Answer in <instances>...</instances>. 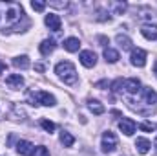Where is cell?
Returning a JSON list of instances; mask_svg holds the SVG:
<instances>
[{
	"instance_id": "obj_18",
	"label": "cell",
	"mask_w": 157,
	"mask_h": 156,
	"mask_svg": "<svg viewBox=\"0 0 157 156\" xmlns=\"http://www.w3.org/2000/svg\"><path fill=\"white\" fill-rule=\"evenodd\" d=\"M108 7L112 9V15H122L128 7L126 2H108Z\"/></svg>"
},
{
	"instance_id": "obj_10",
	"label": "cell",
	"mask_w": 157,
	"mask_h": 156,
	"mask_svg": "<svg viewBox=\"0 0 157 156\" xmlns=\"http://www.w3.org/2000/svg\"><path fill=\"white\" fill-rule=\"evenodd\" d=\"M6 84H7L9 88H13V90H18V88L24 86V77H22L20 74H11V76L6 77Z\"/></svg>"
},
{
	"instance_id": "obj_1",
	"label": "cell",
	"mask_w": 157,
	"mask_h": 156,
	"mask_svg": "<svg viewBox=\"0 0 157 156\" xmlns=\"http://www.w3.org/2000/svg\"><path fill=\"white\" fill-rule=\"evenodd\" d=\"M20 20H28L24 15V9L17 2H0V28L18 31Z\"/></svg>"
},
{
	"instance_id": "obj_20",
	"label": "cell",
	"mask_w": 157,
	"mask_h": 156,
	"mask_svg": "<svg viewBox=\"0 0 157 156\" xmlns=\"http://www.w3.org/2000/svg\"><path fill=\"white\" fill-rule=\"evenodd\" d=\"M143 90V96H144V101L148 103V105H154L157 99V94L154 92V88H141Z\"/></svg>"
},
{
	"instance_id": "obj_16",
	"label": "cell",
	"mask_w": 157,
	"mask_h": 156,
	"mask_svg": "<svg viewBox=\"0 0 157 156\" xmlns=\"http://www.w3.org/2000/svg\"><path fill=\"white\" fill-rule=\"evenodd\" d=\"M88 109H90L95 116L104 114V105H102L101 101H97V99H88Z\"/></svg>"
},
{
	"instance_id": "obj_13",
	"label": "cell",
	"mask_w": 157,
	"mask_h": 156,
	"mask_svg": "<svg viewBox=\"0 0 157 156\" xmlns=\"http://www.w3.org/2000/svg\"><path fill=\"white\" fill-rule=\"evenodd\" d=\"M13 66L15 68H20V70H28L31 66V61H29L28 55H18V57L13 59Z\"/></svg>"
},
{
	"instance_id": "obj_27",
	"label": "cell",
	"mask_w": 157,
	"mask_h": 156,
	"mask_svg": "<svg viewBox=\"0 0 157 156\" xmlns=\"http://www.w3.org/2000/svg\"><path fill=\"white\" fill-rule=\"evenodd\" d=\"M139 129H141V130H144V132H152L155 127H154L152 123H141V125H139Z\"/></svg>"
},
{
	"instance_id": "obj_3",
	"label": "cell",
	"mask_w": 157,
	"mask_h": 156,
	"mask_svg": "<svg viewBox=\"0 0 157 156\" xmlns=\"http://www.w3.org/2000/svg\"><path fill=\"white\" fill-rule=\"evenodd\" d=\"M28 97H29L31 105H44V107H55V105H57V99H55L49 92H44V90L29 92Z\"/></svg>"
},
{
	"instance_id": "obj_11",
	"label": "cell",
	"mask_w": 157,
	"mask_h": 156,
	"mask_svg": "<svg viewBox=\"0 0 157 156\" xmlns=\"http://www.w3.org/2000/svg\"><path fill=\"white\" fill-rule=\"evenodd\" d=\"M141 33H143L144 39L157 40V26L155 24H144V26L141 28Z\"/></svg>"
},
{
	"instance_id": "obj_24",
	"label": "cell",
	"mask_w": 157,
	"mask_h": 156,
	"mask_svg": "<svg viewBox=\"0 0 157 156\" xmlns=\"http://www.w3.org/2000/svg\"><path fill=\"white\" fill-rule=\"evenodd\" d=\"M122 88H124V81H122V79H115V81L112 83V92L119 94V92H122Z\"/></svg>"
},
{
	"instance_id": "obj_31",
	"label": "cell",
	"mask_w": 157,
	"mask_h": 156,
	"mask_svg": "<svg viewBox=\"0 0 157 156\" xmlns=\"http://www.w3.org/2000/svg\"><path fill=\"white\" fill-rule=\"evenodd\" d=\"M99 40L102 42V46H106V44H108V39H106V37H99Z\"/></svg>"
},
{
	"instance_id": "obj_15",
	"label": "cell",
	"mask_w": 157,
	"mask_h": 156,
	"mask_svg": "<svg viewBox=\"0 0 157 156\" xmlns=\"http://www.w3.org/2000/svg\"><path fill=\"white\" fill-rule=\"evenodd\" d=\"M39 50H40V53H42V55H49V53H53V51H55V40H53V39L42 40V42H40V46H39Z\"/></svg>"
},
{
	"instance_id": "obj_5",
	"label": "cell",
	"mask_w": 157,
	"mask_h": 156,
	"mask_svg": "<svg viewBox=\"0 0 157 156\" xmlns=\"http://www.w3.org/2000/svg\"><path fill=\"white\" fill-rule=\"evenodd\" d=\"M130 63L137 68H143L146 64V51L141 50V48H132V53H130Z\"/></svg>"
},
{
	"instance_id": "obj_32",
	"label": "cell",
	"mask_w": 157,
	"mask_h": 156,
	"mask_svg": "<svg viewBox=\"0 0 157 156\" xmlns=\"http://www.w3.org/2000/svg\"><path fill=\"white\" fill-rule=\"evenodd\" d=\"M35 68H37L39 72H42V70H44V66H42V64H35Z\"/></svg>"
},
{
	"instance_id": "obj_28",
	"label": "cell",
	"mask_w": 157,
	"mask_h": 156,
	"mask_svg": "<svg viewBox=\"0 0 157 156\" xmlns=\"http://www.w3.org/2000/svg\"><path fill=\"white\" fill-rule=\"evenodd\" d=\"M49 6H53V7H66L68 4L66 2H49Z\"/></svg>"
},
{
	"instance_id": "obj_19",
	"label": "cell",
	"mask_w": 157,
	"mask_h": 156,
	"mask_svg": "<svg viewBox=\"0 0 157 156\" xmlns=\"http://www.w3.org/2000/svg\"><path fill=\"white\" fill-rule=\"evenodd\" d=\"M119 51L117 50H113V48H104V59H106V63H117L119 61Z\"/></svg>"
},
{
	"instance_id": "obj_22",
	"label": "cell",
	"mask_w": 157,
	"mask_h": 156,
	"mask_svg": "<svg viewBox=\"0 0 157 156\" xmlns=\"http://www.w3.org/2000/svg\"><path fill=\"white\" fill-rule=\"evenodd\" d=\"M115 40H117V44L122 50H132V40H130V37H126V35H117Z\"/></svg>"
},
{
	"instance_id": "obj_34",
	"label": "cell",
	"mask_w": 157,
	"mask_h": 156,
	"mask_svg": "<svg viewBox=\"0 0 157 156\" xmlns=\"http://www.w3.org/2000/svg\"><path fill=\"white\" fill-rule=\"evenodd\" d=\"M154 147H155V149H157V138H155V142H154Z\"/></svg>"
},
{
	"instance_id": "obj_9",
	"label": "cell",
	"mask_w": 157,
	"mask_h": 156,
	"mask_svg": "<svg viewBox=\"0 0 157 156\" xmlns=\"http://www.w3.org/2000/svg\"><path fill=\"white\" fill-rule=\"evenodd\" d=\"M44 22H46V26H48L49 30H53V31H59V30H60V26H62V20H60V17H59V15H55V13H49V15H46Z\"/></svg>"
},
{
	"instance_id": "obj_14",
	"label": "cell",
	"mask_w": 157,
	"mask_h": 156,
	"mask_svg": "<svg viewBox=\"0 0 157 156\" xmlns=\"http://www.w3.org/2000/svg\"><path fill=\"white\" fill-rule=\"evenodd\" d=\"M150 147H152L150 140H146V138H137L135 140V149H137L139 154H146L150 151Z\"/></svg>"
},
{
	"instance_id": "obj_7",
	"label": "cell",
	"mask_w": 157,
	"mask_h": 156,
	"mask_svg": "<svg viewBox=\"0 0 157 156\" xmlns=\"http://www.w3.org/2000/svg\"><path fill=\"white\" fill-rule=\"evenodd\" d=\"M119 129H121V132H124L126 136H133V132L137 130V125H135V121H133L132 117H122V119L119 121Z\"/></svg>"
},
{
	"instance_id": "obj_33",
	"label": "cell",
	"mask_w": 157,
	"mask_h": 156,
	"mask_svg": "<svg viewBox=\"0 0 157 156\" xmlns=\"http://www.w3.org/2000/svg\"><path fill=\"white\" fill-rule=\"evenodd\" d=\"M154 74H155V77H157V61H155V64H154Z\"/></svg>"
},
{
	"instance_id": "obj_29",
	"label": "cell",
	"mask_w": 157,
	"mask_h": 156,
	"mask_svg": "<svg viewBox=\"0 0 157 156\" xmlns=\"http://www.w3.org/2000/svg\"><path fill=\"white\" fill-rule=\"evenodd\" d=\"M108 83L106 81H99V83H95V86H99V88H102V86H106Z\"/></svg>"
},
{
	"instance_id": "obj_8",
	"label": "cell",
	"mask_w": 157,
	"mask_h": 156,
	"mask_svg": "<svg viewBox=\"0 0 157 156\" xmlns=\"http://www.w3.org/2000/svg\"><path fill=\"white\" fill-rule=\"evenodd\" d=\"M33 151H35V145L28 140H20L17 143V153L22 156H33Z\"/></svg>"
},
{
	"instance_id": "obj_21",
	"label": "cell",
	"mask_w": 157,
	"mask_h": 156,
	"mask_svg": "<svg viewBox=\"0 0 157 156\" xmlns=\"http://www.w3.org/2000/svg\"><path fill=\"white\" fill-rule=\"evenodd\" d=\"M60 143L64 145V147H71L73 143H75V138L70 134V132H66V130H62L60 132Z\"/></svg>"
},
{
	"instance_id": "obj_26",
	"label": "cell",
	"mask_w": 157,
	"mask_h": 156,
	"mask_svg": "<svg viewBox=\"0 0 157 156\" xmlns=\"http://www.w3.org/2000/svg\"><path fill=\"white\" fill-rule=\"evenodd\" d=\"M31 7H33L35 11H44V7H46V2H39V0H33V2H31Z\"/></svg>"
},
{
	"instance_id": "obj_17",
	"label": "cell",
	"mask_w": 157,
	"mask_h": 156,
	"mask_svg": "<svg viewBox=\"0 0 157 156\" xmlns=\"http://www.w3.org/2000/svg\"><path fill=\"white\" fill-rule=\"evenodd\" d=\"M78 48H80V40L77 37H68V39L64 40V50L66 51H78Z\"/></svg>"
},
{
	"instance_id": "obj_2",
	"label": "cell",
	"mask_w": 157,
	"mask_h": 156,
	"mask_svg": "<svg viewBox=\"0 0 157 156\" xmlns=\"http://www.w3.org/2000/svg\"><path fill=\"white\" fill-rule=\"evenodd\" d=\"M55 74L59 76L60 81H64L66 84H75L77 83V70L75 66L70 63V61H60L57 66H55Z\"/></svg>"
},
{
	"instance_id": "obj_30",
	"label": "cell",
	"mask_w": 157,
	"mask_h": 156,
	"mask_svg": "<svg viewBox=\"0 0 157 156\" xmlns=\"http://www.w3.org/2000/svg\"><path fill=\"white\" fill-rule=\"evenodd\" d=\"M4 72H6V64H4V63H2V61H0V76H2V74H4Z\"/></svg>"
},
{
	"instance_id": "obj_4",
	"label": "cell",
	"mask_w": 157,
	"mask_h": 156,
	"mask_svg": "<svg viewBox=\"0 0 157 156\" xmlns=\"http://www.w3.org/2000/svg\"><path fill=\"white\" fill-rule=\"evenodd\" d=\"M101 147H102L104 153H113V151L117 149V136H115L113 132L106 130V132L102 134V143H101Z\"/></svg>"
},
{
	"instance_id": "obj_12",
	"label": "cell",
	"mask_w": 157,
	"mask_h": 156,
	"mask_svg": "<svg viewBox=\"0 0 157 156\" xmlns=\"http://www.w3.org/2000/svg\"><path fill=\"white\" fill-rule=\"evenodd\" d=\"M124 88L128 94H137V92H141V81L137 77L128 79V81H124Z\"/></svg>"
},
{
	"instance_id": "obj_6",
	"label": "cell",
	"mask_w": 157,
	"mask_h": 156,
	"mask_svg": "<svg viewBox=\"0 0 157 156\" xmlns=\"http://www.w3.org/2000/svg\"><path fill=\"white\" fill-rule=\"evenodd\" d=\"M80 64L82 66H86V68H93L95 64H97V55H95V51H91V50H84V51H80Z\"/></svg>"
},
{
	"instance_id": "obj_25",
	"label": "cell",
	"mask_w": 157,
	"mask_h": 156,
	"mask_svg": "<svg viewBox=\"0 0 157 156\" xmlns=\"http://www.w3.org/2000/svg\"><path fill=\"white\" fill-rule=\"evenodd\" d=\"M33 156H49V151H48L44 145H39V147H35V151H33Z\"/></svg>"
},
{
	"instance_id": "obj_23",
	"label": "cell",
	"mask_w": 157,
	"mask_h": 156,
	"mask_svg": "<svg viewBox=\"0 0 157 156\" xmlns=\"http://www.w3.org/2000/svg\"><path fill=\"white\" fill-rule=\"evenodd\" d=\"M40 127H42L46 132H49V134L55 130V123H53V121H49V119H42V121H40Z\"/></svg>"
}]
</instances>
